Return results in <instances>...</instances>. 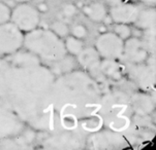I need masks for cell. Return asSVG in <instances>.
Listing matches in <instances>:
<instances>
[{
  "label": "cell",
  "instance_id": "cell-15",
  "mask_svg": "<svg viewBox=\"0 0 156 150\" xmlns=\"http://www.w3.org/2000/svg\"><path fill=\"white\" fill-rule=\"evenodd\" d=\"M98 69L105 76H108L109 78H112L114 80H119L122 78L123 68L117 62V60H112V59L101 60Z\"/></svg>",
  "mask_w": 156,
  "mask_h": 150
},
{
  "label": "cell",
  "instance_id": "cell-23",
  "mask_svg": "<svg viewBox=\"0 0 156 150\" xmlns=\"http://www.w3.org/2000/svg\"><path fill=\"white\" fill-rule=\"evenodd\" d=\"M76 6L75 4L73 3H66L63 5V8H62V12L63 15H65V17L67 18H71L73 17L76 14Z\"/></svg>",
  "mask_w": 156,
  "mask_h": 150
},
{
  "label": "cell",
  "instance_id": "cell-7",
  "mask_svg": "<svg viewBox=\"0 0 156 150\" xmlns=\"http://www.w3.org/2000/svg\"><path fill=\"white\" fill-rule=\"evenodd\" d=\"M90 149H121L128 147L127 141L120 133L111 130H102L91 134L85 142Z\"/></svg>",
  "mask_w": 156,
  "mask_h": 150
},
{
  "label": "cell",
  "instance_id": "cell-17",
  "mask_svg": "<svg viewBox=\"0 0 156 150\" xmlns=\"http://www.w3.org/2000/svg\"><path fill=\"white\" fill-rule=\"evenodd\" d=\"M83 12L93 22H102L107 17V8L105 4L100 2H94V3L86 5L84 6Z\"/></svg>",
  "mask_w": 156,
  "mask_h": 150
},
{
  "label": "cell",
  "instance_id": "cell-8",
  "mask_svg": "<svg viewBox=\"0 0 156 150\" xmlns=\"http://www.w3.org/2000/svg\"><path fill=\"white\" fill-rule=\"evenodd\" d=\"M23 42L24 32L14 23L9 21L0 25V56H7L20 51Z\"/></svg>",
  "mask_w": 156,
  "mask_h": 150
},
{
  "label": "cell",
  "instance_id": "cell-9",
  "mask_svg": "<svg viewBox=\"0 0 156 150\" xmlns=\"http://www.w3.org/2000/svg\"><path fill=\"white\" fill-rule=\"evenodd\" d=\"M94 47L101 59L118 60L123 55L124 40L114 32H105L96 38Z\"/></svg>",
  "mask_w": 156,
  "mask_h": 150
},
{
  "label": "cell",
  "instance_id": "cell-25",
  "mask_svg": "<svg viewBox=\"0 0 156 150\" xmlns=\"http://www.w3.org/2000/svg\"><path fill=\"white\" fill-rule=\"evenodd\" d=\"M139 1H141V2H143V3H145V4L154 5V3H155L156 0H139Z\"/></svg>",
  "mask_w": 156,
  "mask_h": 150
},
{
  "label": "cell",
  "instance_id": "cell-20",
  "mask_svg": "<svg viewBox=\"0 0 156 150\" xmlns=\"http://www.w3.org/2000/svg\"><path fill=\"white\" fill-rule=\"evenodd\" d=\"M114 33L117 34V35L123 40H126L131 36V28L129 27L127 24H115V27H114Z\"/></svg>",
  "mask_w": 156,
  "mask_h": 150
},
{
  "label": "cell",
  "instance_id": "cell-19",
  "mask_svg": "<svg viewBox=\"0 0 156 150\" xmlns=\"http://www.w3.org/2000/svg\"><path fill=\"white\" fill-rule=\"evenodd\" d=\"M51 30L59 37L64 38L69 34V28L65 23L61 22V21H55L51 25Z\"/></svg>",
  "mask_w": 156,
  "mask_h": 150
},
{
  "label": "cell",
  "instance_id": "cell-6",
  "mask_svg": "<svg viewBox=\"0 0 156 150\" xmlns=\"http://www.w3.org/2000/svg\"><path fill=\"white\" fill-rule=\"evenodd\" d=\"M25 125L19 115L0 99V141L20 135Z\"/></svg>",
  "mask_w": 156,
  "mask_h": 150
},
{
  "label": "cell",
  "instance_id": "cell-21",
  "mask_svg": "<svg viewBox=\"0 0 156 150\" xmlns=\"http://www.w3.org/2000/svg\"><path fill=\"white\" fill-rule=\"evenodd\" d=\"M10 15H12L10 7L6 3L0 1V25L9 22Z\"/></svg>",
  "mask_w": 156,
  "mask_h": 150
},
{
  "label": "cell",
  "instance_id": "cell-13",
  "mask_svg": "<svg viewBox=\"0 0 156 150\" xmlns=\"http://www.w3.org/2000/svg\"><path fill=\"white\" fill-rule=\"evenodd\" d=\"M76 58H78L79 64L87 71L98 69L100 61H101V58L95 47H85L79 52Z\"/></svg>",
  "mask_w": 156,
  "mask_h": 150
},
{
  "label": "cell",
  "instance_id": "cell-12",
  "mask_svg": "<svg viewBox=\"0 0 156 150\" xmlns=\"http://www.w3.org/2000/svg\"><path fill=\"white\" fill-rule=\"evenodd\" d=\"M141 7L136 3H122L112 6L110 8V17L115 24H133L136 22Z\"/></svg>",
  "mask_w": 156,
  "mask_h": 150
},
{
  "label": "cell",
  "instance_id": "cell-3",
  "mask_svg": "<svg viewBox=\"0 0 156 150\" xmlns=\"http://www.w3.org/2000/svg\"><path fill=\"white\" fill-rule=\"evenodd\" d=\"M23 47L41 61L58 63L67 56L64 41L51 29L37 27L24 33Z\"/></svg>",
  "mask_w": 156,
  "mask_h": 150
},
{
  "label": "cell",
  "instance_id": "cell-14",
  "mask_svg": "<svg viewBox=\"0 0 156 150\" xmlns=\"http://www.w3.org/2000/svg\"><path fill=\"white\" fill-rule=\"evenodd\" d=\"M129 100L133 112H136L140 115H147L154 109V100L148 94L137 93Z\"/></svg>",
  "mask_w": 156,
  "mask_h": 150
},
{
  "label": "cell",
  "instance_id": "cell-24",
  "mask_svg": "<svg viewBox=\"0 0 156 150\" xmlns=\"http://www.w3.org/2000/svg\"><path fill=\"white\" fill-rule=\"evenodd\" d=\"M124 0H105V2H107V4L109 5L110 7L112 6H115V5H118L120 3H122Z\"/></svg>",
  "mask_w": 156,
  "mask_h": 150
},
{
  "label": "cell",
  "instance_id": "cell-4",
  "mask_svg": "<svg viewBox=\"0 0 156 150\" xmlns=\"http://www.w3.org/2000/svg\"><path fill=\"white\" fill-rule=\"evenodd\" d=\"M133 108L130 100L124 95L114 93L102 97L98 111V117L107 125L108 130L121 132L129 128L131 123Z\"/></svg>",
  "mask_w": 156,
  "mask_h": 150
},
{
  "label": "cell",
  "instance_id": "cell-10",
  "mask_svg": "<svg viewBox=\"0 0 156 150\" xmlns=\"http://www.w3.org/2000/svg\"><path fill=\"white\" fill-rule=\"evenodd\" d=\"M83 140L75 132H56L44 141L43 147L48 149H80L83 148Z\"/></svg>",
  "mask_w": 156,
  "mask_h": 150
},
{
  "label": "cell",
  "instance_id": "cell-5",
  "mask_svg": "<svg viewBox=\"0 0 156 150\" xmlns=\"http://www.w3.org/2000/svg\"><path fill=\"white\" fill-rule=\"evenodd\" d=\"M10 22L14 23L22 32L27 33L38 27L41 23L39 10L28 2L19 3L12 10Z\"/></svg>",
  "mask_w": 156,
  "mask_h": 150
},
{
  "label": "cell",
  "instance_id": "cell-22",
  "mask_svg": "<svg viewBox=\"0 0 156 150\" xmlns=\"http://www.w3.org/2000/svg\"><path fill=\"white\" fill-rule=\"evenodd\" d=\"M71 35L79 39H84L88 34V30L84 25L82 24H76L73 28H71Z\"/></svg>",
  "mask_w": 156,
  "mask_h": 150
},
{
  "label": "cell",
  "instance_id": "cell-26",
  "mask_svg": "<svg viewBox=\"0 0 156 150\" xmlns=\"http://www.w3.org/2000/svg\"><path fill=\"white\" fill-rule=\"evenodd\" d=\"M15 2H18V3H24V2H29L31 0H14Z\"/></svg>",
  "mask_w": 156,
  "mask_h": 150
},
{
  "label": "cell",
  "instance_id": "cell-18",
  "mask_svg": "<svg viewBox=\"0 0 156 150\" xmlns=\"http://www.w3.org/2000/svg\"><path fill=\"white\" fill-rule=\"evenodd\" d=\"M64 45L66 48L67 54L71 55V56H78V54L80 52L82 49L84 48V43L83 39H79L75 37L73 35H67L65 37Z\"/></svg>",
  "mask_w": 156,
  "mask_h": 150
},
{
  "label": "cell",
  "instance_id": "cell-16",
  "mask_svg": "<svg viewBox=\"0 0 156 150\" xmlns=\"http://www.w3.org/2000/svg\"><path fill=\"white\" fill-rule=\"evenodd\" d=\"M139 29L143 30H149V29H154L156 24V12L153 6L148 7V8L140 10L139 15H137L136 22L133 23Z\"/></svg>",
  "mask_w": 156,
  "mask_h": 150
},
{
  "label": "cell",
  "instance_id": "cell-1",
  "mask_svg": "<svg viewBox=\"0 0 156 150\" xmlns=\"http://www.w3.org/2000/svg\"><path fill=\"white\" fill-rule=\"evenodd\" d=\"M54 72L28 51L0 57V99L33 130L51 132Z\"/></svg>",
  "mask_w": 156,
  "mask_h": 150
},
{
  "label": "cell",
  "instance_id": "cell-11",
  "mask_svg": "<svg viewBox=\"0 0 156 150\" xmlns=\"http://www.w3.org/2000/svg\"><path fill=\"white\" fill-rule=\"evenodd\" d=\"M154 54H150L148 52L146 45L142 40L136 37H129L124 40V48L122 57L125 58L131 64L137 65L146 63L150 56Z\"/></svg>",
  "mask_w": 156,
  "mask_h": 150
},
{
  "label": "cell",
  "instance_id": "cell-2",
  "mask_svg": "<svg viewBox=\"0 0 156 150\" xmlns=\"http://www.w3.org/2000/svg\"><path fill=\"white\" fill-rule=\"evenodd\" d=\"M102 95L97 81L83 70L56 76L52 92L51 132L89 131L95 128Z\"/></svg>",
  "mask_w": 156,
  "mask_h": 150
}]
</instances>
